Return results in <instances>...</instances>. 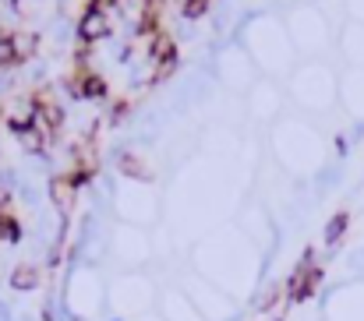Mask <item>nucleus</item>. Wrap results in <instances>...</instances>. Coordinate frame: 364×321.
I'll use <instances>...</instances> for the list:
<instances>
[{
    "instance_id": "obj_1",
    "label": "nucleus",
    "mask_w": 364,
    "mask_h": 321,
    "mask_svg": "<svg viewBox=\"0 0 364 321\" xmlns=\"http://www.w3.org/2000/svg\"><path fill=\"white\" fill-rule=\"evenodd\" d=\"M75 36H78L82 46H96V43L110 39V36H114V14H107V11H100V7H89V11L75 21Z\"/></svg>"
},
{
    "instance_id": "obj_2",
    "label": "nucleus",
    "mask_w": 364,
    "mask_h": 321,
    "mask_svg": "<svg viewBox=\"0 0 364 321\" xmlns=\"http://www.w3.org/2000/svg\"><path fill=\"white\" fill-rule=\"evenodd\" d=\"M46 195H50L53 209L60 212V219L75 212V202H78V187H75V180H71L68 173H53V177H50V184H46Z\"/></svg>"
},
{
    "instance_id": "obj_3",
    "label": "nucleus",
    "mask_w": 364,
    "mask_h": 321,
    "mask_svg": "<svg viewBox=\"0 0 364 321\" xmlns=\"http://www.w3.org/2000/svg\"><path fill=\"white\" fill-rule=\"evenodd\" d=\"M7 286H11L14 293H32V290L43 286V268L32 265V261H18V265L11 268V276H7Z\"/></svg>"
},
{
    "instance_id": "obj_4",
    "label": "nucleus",
    "mask_w": 364,
    "mask_h": 321,
    "mask_svg": "<svg viewBox=\"0 0 364 321\" xmlns=\"http://www.w3.org/2000/svg\"><path fill=\"white\" fill-rule=\"evenodd\" d=\"M7 32H11V46H14L18 64H25V60H32L39 53V43H43L39 32H32V28H7Z\"/></svg>"
},
{
    "instance_id": "obj_5",
    "label": "nucleus",
    "mask_w": 364,
    "mask_h": 321,
    "mask_svg": "<svg viewBox=\"0 0 364 321\" xmlns=\"http://www.w3.org/2000/svg\"><path fill=\"white\" fill-rule=\"evenodd\" d=\"M21 219L14 212H4L0 209V244H7V247H14V244H21Z\"/></svg>"
},
{
    "instance_id": "obj_6",
    "label": "nucleus",
    "mask_w": 364,
    "mask_h": 321,
    "mask_svg": "<svg viewBox=\"0 0 364 321\" xmlns=\"http://www.w3.org/2000/svg\"><path fill=\"white\" fill-rule=\"evenodd\" d=\"M347 226H350V215L347 212H336L329 219V226H326V247H336L340 244V236L347 233Z\"/></svg>"
},
{
    "instance_id": "obj_7",
    "label": "nucleus",
    "mask_w": 364,
    "mask_h": 321,
    "mask_svg": "<svg viewBox=\"0 0 364 321\" xmlns=\"http://www.w3.org/2000/svg\"><path fill=\"white\" fill-rule=\"evenodd\" d=\"M117 170H121L124 177H134V180H145L149 177V170L138 163V156H131V152H121L117 156Z\"/></svg>"
},
{
    "instance_id": "obj_8",
    "label": "nucleus",
    "mask_w": 364,
    "mask_h": 321,
    "mask_svg": "<svg viewBox=\"0 0 364 321\" xmlns=\"http://www.w3.org/2000/svg\"><path fill=\"white\" fill-rule=\"evenodd\" d=\"M18 67V57H14V46H11V32L0 28V71H11Z\"/></svg>"
},
{
    "instance_id": "obj_9",
    "label": "nucleus",
    "mask_w": 364,
    "mask_h": 321,
    "mask_svg": "<svg viewBox=\"0 0 364 321\" xmlns=\"http://www.w3.org/2000/svg\"><path fill=\"white\" fill-rule=\"evenodd\" d=\"M209 7H213V0H184V4H181V18L198 21V18L209 14Z\"/></svg>"
}]
</instances>
